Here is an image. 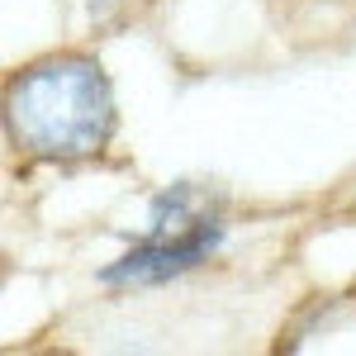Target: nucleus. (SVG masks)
Here are the masks:
<instances>
[{"mask_svg":"<svg viewBox=\"0 0 356 356\" xmlns=\"http://www.w3.org/2000/svg\"><path fill=\"white\" fill-rule=\"evenodd\" d=\"M5 119L15 143L38 157H90L114 129V95L90 57L62 53L24 67L10 81Z\"/></svg>","mask_w":356,"mask_h":356,"instance_id":"f257e3e1","label":"nucleus"},{"mask_svg":"<svg viewBox=\"0 0 356 356\" xmlns=\"http://www.w3.org/2000/svg\"><path fill=\"white\" fill-rule=\"evenodd\" d=\"M223 238V223L200 214L186 228H171V233H147V243H138L134 252H124L114 266L100 271V280L110 285H157V280H171V275L200 266Z\"/></svg>","mask_w":356,"mask_h":356,"instance_id":"f03ea898","label":"nucleus"}]
</instances>
